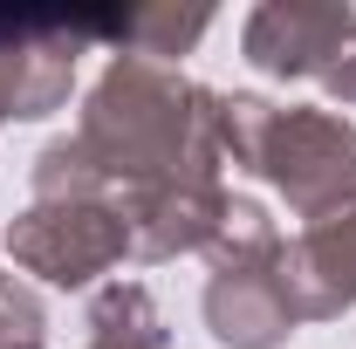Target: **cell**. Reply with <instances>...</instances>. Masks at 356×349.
<instances>
[{
	"mask_svg": "<svg viewBox=\"0 0 356 349\" xmlns=\"http://www.w3.org/2000/svg\"><path fill=\"white\" fill-rule=\"evenodd\" d=\"M206 96L178 62L151 55H110V69L83 96V124L76 144L96 158V172L110 178V192L124 185H158L172 172H220V151L206 131Z\"/></svg>",
	"mask_w": 356,
	"mask_h": 349,
	"instance_id": "1",
	"label": "cell"
},
{
	"mask_svg": "<svg viewBox=\"0 0 356 349\" xmlns=\"http://www.w3.org/2000/svg\"><path fill=\"white\" fill-rule=\"evenodd\" d=\"M254 172L309 226L329 213H350L356 206V124L336 110H274Z\"/></svg>",
	"mask_w": 356,
	"mask_h": 349,
	"instance_id": "2",
	"label": "cell"
},
{
	"mask_svg": "<svg viewBox=\"0 0 356 349\" xmlns=\"http://www.w3.org/2000/svg\"><path fill=\"white\" fill-rule=\"evenodd\" d=\"M7 254L48 288H89L96 274L131 261V226L117 199H89V206H28L7 226Z\"/></svg>",
	"mask_w": 356,
	"mask_h": 349,
	"instance_id": "3",
	"label": "cell"
},
{
	"mask_svg": "<svg viewBox=\"0 0 356 349\" xmlns=\"http://www.w3.org/2000/svg\"><path fill=\"white\" fill-rule=\"evenodd\" d=\"M356 42V7L350 0H261L240 28V55L261 76H329V62Z\"/></svg>",
	"mask_w": 356,
	"mask_h": 349,
	"instance_id": "4",
	"label": "cell"
},
{
	"mask_svg": "<svg viewBox=\"0 0 356 349\" xmlns=\"http://www.w3.org/2000/svg\"><path fill=\"white\" fill-rule=\"evenodd\" d=\"M124 226H131V261H178V254H206L220 233L233 192L220 172H172L158 185H137L117 199Z\"/></svg>",
	"mask_w": 356,
	"mask_h": 349,
	"instance_id": "5",
	"label": "cell"
},
{
	"mask_svg": "<svg viewBox=\"0 0 356 349\" xmlns=\"http://www.w3.org/2000/svg\"><path fill=\"white\" fill-rule=\"evenodd\" d=\"M281 295L295 322H336L356 308V206L302 226L281 247Z\"/></svg>",
	"mask_w": 356,
	"mask_h": 349,
	"instance_id": "6",
	"label": "cell"
},
{
	"mask_svg": "<svg viewBox=\"0 0 356 349\" xmlns=\"http://www.w3.org/2000/svg\"><path fill=\"white\" fill-rule=\"evenodd\" d=\"M206 329L226 349H281L302 322L281 295V267H220L206 274Z\"/></svg>",
	"mask_w": 356,
	"mask_h": 349,
	"instance_id": "7",
	"label": "cell"
},
{
	"mask_svg": "<svg viewBox=\"0 0 356 349\" xmlns=\"http://www.w3.org/2000/svg\"><path fill=\"white\" fill-rule=\"evenodd\" d=\"M83 349H165V315L144 281H110L89 302V343Z\"/></svg>",
	"mask_w": 356,
	"mask_h": 349,
	"instance_id": "8",
	"label": "cell"
},
{
	"mask_svg": "<svg viewBox=\"0 0 356 349\" xmlns=\"http://www.w3.org/2000/svg\"><path fill=\"white\" fill-rule=\"evenodd\" d=\"M267 124H274V103L267 96H247V89H213L206 96V131H213V151L220 165H240L254 172L261 165V144H267Z\"/></svg>",
	"mask_w": 356,
	"mask_h": 349,
	"instance_id": "9",
	"label": "cell"
},
{
	"mask_svg": "<svg viewBox=\"0 0 356 349\" xmlns=\"http://www.w3.org/2000/svg\"><path fill=\"white\" fill-rule=\"evenodd\" d=\"M28 185H35V206H89V199H110V178L96 172V158H89L76 137L42 144L35 165H28Z\"/></svg>",
	"mask_w": 356,
	"mask_h": 349,
	"instance_id": "10",
	"label": "cell"
},
{
	"mask_svg": "<svg viewBox=\"0 0 356 349\" xmlns=\"http://www.w3.org/2000/svg\"><path fill=\"white\" fill-rule=\"evenodd\" d=\"M76 55H83V35H62V28H42L28 35V83H21V117H55L76 89Z\"/></svg>",
	"mask_w": 356,
	"mask_h": 349,
	"instance_id": "11",
	"label": "cell"
},
{
	"mask_svg": "<svg viewBox=\"0 0 356 349\" xmlns=\"http://www.w3.org/2000/svg\"><path fill=\"white\" fill-rule=\"evenodd\" d=\"M281 247L288 240H281V226H274V213L261 199H233L213 247H206V261H213V274L220 267H281Z\"/></svg>",
	"mask_w": 356,
	"mask_h": 349,
	"instance_id": "12",
	"label": "cell"
},
{
	"mask_svg": "<svg viewBox=\"0 0 356 349\" xmlns=\"http://www.w3.org/2000/svg\"><path fill=\"white\" fill-rule=\"evenodd\" d=\"M213 28V14L206 7H137L131 21L117 28V42H124V55H151V62H172V55H192L199 48V35Z\"/></svg>",
	"mask_w": 356,
	"mask_h": 349,
	"instance_id": "13",
	"label": "cell"
},
{
	"mask_svg": "<svg viewBox=\"0 0 356 349\" xmlns=\"http://www.w3.org/2000/svg\"><path fill=\"white\" fill-rule=\"evenodd\" d=\"M0 349H48V315L42 302L0 274Z\"/></svg>",
	"mask_w": 356,
	"mask_h": 349,
	"instance_id": "14",
	"label": "cell"
},
{
	"mask_svg": "<svg viewBox=\"0 0 356 349\" xmlns=\"http://www.w3.org/2000/svg\"><path fill=\"white\" fill-rule=\"evenodd\" d=\"M21 83H28V35L0 42V124H21Z\"/></svg>",
	"mask_w": 356,
	"mask_h": 349,
	"instance_id": "15",
	"label": "cell"
},
{
	"mask_svg": "<svg viewBox=\"0 0 356 349\" xmlns=\"http://www.w3.org/2000/svg\"><path fill=\"white\" fill-rule=\"evenodd\" d=\"M322 89H329L336 103H356V42L343 48L336 62H329V76H322Z\"/></svg>",
	"mask_w": 356,
	"mask_h": 349,
	"instance_id": "16",
	"label": "cell"
}]
</instances>
